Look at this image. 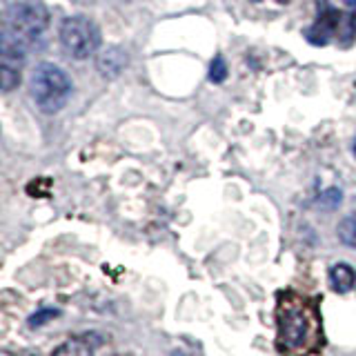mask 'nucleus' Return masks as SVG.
<instances>
[{"mask_svg":"<svg viewBox=\"0 0 356 356\" xmlns=\"http://www.w3.org/2000/svg\"><path fill=\"white\" fill-rule=\"evenodd\" d=\"M276 352L281 356H314L325 345L318 300L287 289L276 298Z\"/></svg>","mask_w":356,"mask_h":356,"instance_id":"f257e3e1","label":"nucleus"},{"mask_svg":"<svg viewBox=\"0 0 356 356\" xmlns=\"http://www.w3.org/2000/svg\"><path fill=\"white\" fill-rule=\"evenodd\" d=\"M31 96L44 114L60 111L72 96V78L54 63H40L31 74Z\"/></svg>","mask_w":356,"mask_h":356,"instance_id":"f03ea898","label":"nucleus"},{"mask_svg":"<svg viewBox=\"0 0 356 356\" xmlns=\"http://www.w3.org/2000/svg\"><path fill=\"white\" fill-rule=\"evenodd\" d=\"M49 27V11L40 0H18L7 11L5 33L18 38L20 42L38 40Z\"/></svg>","mask_w":356,"mask_h":356,"instance_id":"7ed1b4c3","label":"nucleus"},{"mask_svg":"<svg viewBox=\"0 0 356 356\" xmlns=\"http://www.w3.org/2000/svg\"><path fill=\"white\" fill-rule=\"evenodd\" d=\"M100 29L98 25L87 16H70L60 25V44L72 58L85 60L89 56L98 54L100 49Z\"/></svg>","mask_w":356,"mask_h":356,"instance_id":"20e7f679","label":"nucleus"},{"mask_svg":"<svg viewBox=\"0 0 356 356\" xmlns=\"http://www.w3.org/2000/svg\"><path fill=\"white\" fill-rule=\"evenodd\" d=\"M339 25H341V11H337V9H325L316 18L314 25H312L305 31V38L312 44H318V47H323V44H327L334 36H337Z\"/></svg>","mask_w":356,"mask_h":356,"instance_id":"39448f33","label":"nucleus"},{"mask_svg":"<svg viewBox=\"0 0 356 356\" xmlns=\"http://www.w3.org/2000/svg\"><path fill=\"white\" fill-rule=\"evenodd\" d=\"M127 67V54L122 51L120 47H107L98 54V58H96V70L98 74L103 76V78H118L122 74V70Z\"/></svg>","mask_w":356,"mask_h":356,"instance_id":"423d86ee","label":"nucleus"},{"mask_svg":"<svg viewBox=\"0 0 356 356\" xmlns=\"http://www.w3.org/2000/svg\"><path fill=\"white\" fill-rule=\"evenodd\" d=\"M327 281H330V285H332L334 292L348 294V292H352L354 285H356V272L352 270V267H350L348 263H337V265H332V267H330Z\"/></svg>","mask_w":356,"mask_h":356,"instance_id":"0eeeda50","label":"nucleus"},{"mask_svg":"<svg viewBox=\"0 0 356 356\" xmlns=\"http://www.w3.org/2000/svg\"><path fill=\"white\" fill-rule=\"evenodd\" d=\"M94 352H96V343L89 341V337H74L63 341L51 352V356H94Z\"/></svg>","mask_w":356,"mask_h":356,"instance_id":"6e6552de","label":"nucleus"},{"mask_svg":"<svg viewBox=\"0 0 356 356\" xmlns=\"http://www.w3.org/2000/svg\"><path fill=\"white\" fill-rule=\"evenodd\" d=\"M337 236L343 245L356 250V216H345L339 227H337Z\"/></svg>","mask_w":356,"mask_h":356,"instance_id":"1a4fd4ad","label":"nucleus"},{"mask_svg":"<svg viewBox=\"0 0 356 356\" xmlns=\"http://www.w3.org/2000/svg\"><path fill=\"white\" fill-rule=\"evenodd\" d=\"M20 85V70L18 67H9V65H0V89L5 94H9L11 89H16Z\"/></svg>","mask_w":356,"mask_h":356,"instance_id":"9d476101","label":"nucleus"},{"mask_svg":"<svg viewBox=\"0 0 356 356\" xmlns=\"http://www.w3.org/2000/svg\"><path fill=\"white\" fill-rule=\"evenodd\" d=\"M341 200H343V192L339 187H330L325 189V192L321 194L318 198V205H323L325 209H337L341 205Z\"/></svg>","mask_w":356,"mask_h":356,"instance_id":"9b49d317","label":"nucleus"},{"mask_svg":"<svg viewBox=\"0 0 356 356\" xmlns=\"http://www.w3.org/2000/svg\"><path fill=\"white\" fill-rule=\"evenodd\" d=\"M227 78V65H225V58L222 56H216L214 60L209 65V81L211 83H222Z\"/></svg>","mask_w":356,"mask_h":356,"instance_id":"f8f14e48","label":"nucleus"},{"mask_svg":"<svg viewBox=\"0 0 356 356\" xmlns=\"http://www.w3.org/2000/svg\"><path fill=\"white\" fill-rule=\"evenodd\" d=\"M56 316H58V309H51V307H47V309H38L36 314H31V316H29V327H40V325H44V323L54 321Z\"/></svg>","mask_w":356,"mask_h":356,"instance_id":"ddd939ff","label":"nucleus"},{"mask_svg":"<svg viewBox=\"0 0 356 356\" xmlns=\"http://www.w3.org/2000/svg\"><path fill=\"white\" fill-rule=\"evenodd\" d=\"M352 29H356V7L352 11Z\"/></svg>","mask_w":356,"mask_h":356,"instance_id":"4468645a","label":"nucleus"},{"mask_svg":"<svg viewBox=\"0 0 356 356\" xmlns=\"http://www.w3.org/2000/svg\"><path fill=\"white\" fill-rule=\"evenodd\" d=\"M341 3H345V5H350V7H356V0H341Z\"/></svg>","mask_w":356,"mask_h":356,"instance_id":"2eb2a0df","label":"nucleus"},{"mask_svg":"<svg viewBox=\"0 0 356 356\" xmlns=\"http://www.w3.org/2000/svg\"><path fill=\"white\" fill-rule=\"evenodd\" d=\"M276 3H281V5H285V3H289V0H276Z\"/></svg>","mask_w":356,"mask_h":356,"instance_id":"dca6fc26","label":"nucleus"},{"mask_svg":"<svg viewBox=\"0 0 356 356\" xmlns=\"http://www.w3.org/2000/svg\"><path fill=\"white\" fill-rule=\"evenodd\" d=\"M352 149H354V154H356V138H354V145H352Z\"/></svg>","mask_w":356,"mask_h":356,"instance_id":"f3484780","label":"nucleus"},{"mask_svg":"<svg viewBox=\"0 0 356 356\" xmlns=\"http://www.w3.org/2000/svg\"><path fill=\"white\" fill-rule=\"evenodd\" d=\"M254 3H261V0H254Z\"/></svg>","mask_w":356,"mask_h":356,"instance_id":"a211bd4d","label":"nucleus"},{"mask_svg":"<svg viewBox=\"0 0 356 356\" xmlns=\"http://www.w3.org/2000/svg\"><path fill=\"white\" fill-rule=\"evenodd\" d=\"M5 356H9V354H5Z\"/></svg>","mask_w":356,"mask_h":356,"instance_id":"6ab92c4d","label":"nucleus"}]
</instances>
